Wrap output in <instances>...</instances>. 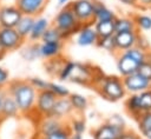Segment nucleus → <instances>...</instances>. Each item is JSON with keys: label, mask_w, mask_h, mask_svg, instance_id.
Wrapping results in <instances>:
<instances>
[{"label": "nucleus", "mask_w": 151, "mask_h": 139, "mask_svg": "<svg viewBox=\"0 0 151 139\" xmlns=\"http://www.w3.org/2000/svg\"><path fill=\"white\" fill-rule=\"evenodd\" d=\"M67 2H68V0H58V4L60 6H65V5H67Z\"/></svg>", "instance_id": "obj_46"}, {"label": "nucleus", "mask_w": 151, "mask_h": 139, "mask_svg": "<svg viewBox=\"0 0 151 139\" xmlns=\"http://www.w3.org/2000/svg\"><path fill=\"white\" fill-rule=\"evenodd\" d=\"M68 128L71 131V133H79V134H83L86 130V124H85V120L83 118H79V119H72L71 120V124L68 125Z\"/></svg>", "instance_id": "obj_34"}, {"label": "nucleus", "mask_w": 151, "mask_h": 139, "mask_svg": "<svg viewBox=\"0 0 151 139\" xmlns=\"http://www.w3.org/2000/svg\"><path fill=\"white\" fill-rule=\"evenodd\" d=\"M19 113L20 112H19L15 100L13 99V97L11 94L6 93V95L2 100L1 108H0V117L1 118H13V117H17Z\"/></svg>", "instance_id": "obj_18"}, {"label": "nucleus", "mask_w": 151, "mask_h": 139, "mask_svg": "<svg viewBox=\"0 0 151 139\" xmlns=\"http://www.w3.org/2000/svg\"><path fill=\"white\" fill-rule=\"evenodd\" d=\"M130 31H137L133 19H130V18H116L114 19V34L122 33V32H130Z\"/></svg>", "instance_id": "obj_23"}, {"label": "nucleus", "mask_w": 151, "mask_h": 139, "mask_svg": "<svg viewBox=\"0 0 151 139\" xmlns=\"http://www.w3.org/2000/svg\"><path fill=\"white\" fill-rule=\"evenodd\" d=\"M40 40H42V42H55V41H63L64 37L54 26H50L44 32Z\"/></svg>", "instance_id": "obj_26"}, {"label": "nucleus", "mask_w": 151, "mask_h": 139, "mask_svg": "<svg viewBox=\"0 0 151 139\" xmlns=\"http://www.w3.org/2000/svg\"><path fill=\"white\" fill-rule=\"evenodd\" d=\"M125 131L124 126L112 124V123H106L100 125L97 130L93 132V138L94 139H119L122 133Z\"/></svg>", "instance_id": "obj_11"}, {"label": "nucleus", "mask_w": 151, "mask_h": 139, "mask_svg": "<svg viewBox=\"0 0 151 139\" xmlns=\"http://www.w3.org/2000/svg\"><path fill=\"white\" fill-rule=\"evenodd\" d=\"M8 79H9V73L4 67H0V87H2L5 84H7Z\"/></svg>", "instance_id": "obj_39"}, {"label": "nucleus", "mask_w": 151, "mask_h": 139, "mask_svg": "<svg viewBox=\"0 0 151 139\" xmlns=\"http://www.w3.org/2000/svg\"><path fill=\"white\" fill-rule=\"evenodd\" d=\"M39 46L38 44H31L28 46H26L22 51H21V55L25 60H28V61H33L38 58H41L40 55V51H39Z\"/></svg>", "instance_id": "obj_28"}, {"label": "nucleus", "mask_w": 151, "mask_h": 139, "mask_svg": "<svg viewBox=\"0 0 151 139\" xmlns=\"http://www.w3.org/2000/svg\"><path fill=\"white\" fill-rule=\"evenodd\" d=\"M126 54H129L134 61H137L139 65L140 64H143V62H145V61H147V55H149V52L147 51H144V49H142V48H139V47H137V46H133V47H131V48H129V49H126V51H124Z\"/></svg>", "instance_id": "obj_27"}, {"label": "nucleus", "mask_w": 151, "mask_h": 139, "mask_svg": "<svg viewBox=\"0 0 151 139\" xmlns=\"http://www.w3.org/2000/svg\"><path fill=\"white\" fill-rule=\"evenodd\" d=\"M61 48H63V42L61 41L42 42L39 46L41 58H46V59H52V58L59 57V54L61 52Z\"/></svg>", "instance_id": "obj_19"}, {"label": "nucleus", "mask_w": 151, "mask_h": 139, "mask_svg": "<svg viewBox=\"0 0 151 139\" xmlns=\"http://www.w3.org/2000/svg\"><path fill=\"white\" fill-rule=\"evenodd\" d=\"M139 137L133 133V132H130V131H124L122 133V135L119 137V139H138Z\"/></svg>", "instance_id": "obj_40"}, {"label": "nucleus", "mask_w": 151, "mask_h": 139, "mask_svg": "<svg viewBox=\"0 0 151 139\" xmlns=\"http://www.w3.org/2000/svg\"><path fill=\"white\" fill-rule=\"evenodd\" d=\"M24 44V39L19 35L15 28L0 27V45L6 52L18 49Z\"/></svg>", "instance_id": "obj_6"}, {"label": "nucleus", "mask_w": 151, "mask_h": 139, "mask_svg": "<svg viewBox=\"0 0 151 139\" xmlns=\"http://www.w3.org/2000/svg\"><path fill=\"white\" fill-rule=\"evenodd\" d=\"M39 139H47V138H46V137H40Z\"/></svg>", "instance_id": "obj_48"}, {"label": "nucleus", "mask_w": 151, "mask_h": 139, "mask_svg": "<svg viewBox=\"0 0 151 139\" xmlns=\"http://www.w3.org/2000/svg\"><path fill=\"white\" fill-rule=\"evenodd\" d=\"M73 14L76 15L80 26L93 25L94 24V14L92 0H74L68 4Z\"/></svg>", "instance_id": "obj_4"}, {"label": "nucleus", "mask_w": 151, "mask_h": 139, "mask_svg": "<svg viewBox=\"0 0 151 139\" xmlns=\"http://www.w3.org/2000/svg\"><path fill=\"white\" fill-rule=\"evenodd\" d=\"M93 28L98 38H105L114 34V20L112 21H96Z\"/></svg>", "instance_id": "obj_22"}, {"label": "nucleus", "mask_w": 151, "mask_h": 139, "mask_svg": "<svg viewBox=\"0 0 151 139\" xmlns=\"http://www.w3.org/2000/svg\"><path fill=\"white\" fill-rule=\"evenodd\" d=\"M70 135H71V131L68 128V125H66L60 130L48 134L46 138L47 139H70Z\"/></svg>", "instance_id": "obj_36"}, {"label": "nucleus", "mask_w": 151, "mask_h": 139, "mask_svg": "<svg viewBox=\"0 0 151 139\" xmlns=\"http://www.w3.org/2000/svg\"><path fill=\"white\" fill-rule=\"evenodd\" d=\"M22 14L15 6H4L0 8V27L14 28Z\"/></svg>", "instance_id": "obj_10"}, {"label": "nucleus", "mask_w": 151, "mask_h": 139, "mask_svg": "<svg viewBox=\"0 0 151 139\" xmlns=\"http://www.w3.org/2000/svg\"><path fill=\"white\" fill-rule=\"evenodd\" d=\"M92 84L96 85L99 94L104 97L107 100L111 101H117L120 100L125 95V88L123 85L122 79L114 75L105 77L104 74H100L99 78L94 77Z\"/></svg>", "instance_id": "obj_2"}, {"label": "nucleus", "mask_w": 151, "mask_h": 139, "mask_svg": "<svg viewBox=\"0 0 151 139\" xmlns=\"http://www.w3.org/2000/svg\"><path fill=\"white\" fill-rule=\"evenodd\" d=\"M50 27V21L47 18H44V16H39V18H35L34 19V22H33V27L31 29V33L28 35V38L32 40V41H37L39 39H41L44 32Z\"/></svg>", "instance_id": "obj_20"}, {"label": "nucleus", "mask_w": 151, "mask_h": 139, "mask_svg": "<svg viewBox=\"0 0 151 139\" xmlns=\"http://www.w3.org/2000/svg\"><path fill=\"white\" fill-rule=\"evenodd\" d=\"M134 24H136V27L138 28H142V29H151V16H147V15H137L134 19H133Z\"/></svg>", "instance_id": "obj_35"}, {"label": "nucleus", "mask_w": 151, "mask_h": 139, "mask_svg": "<svg viewBox=\"0 0 151 139\" xmlns=\"http://www.w3.org/2000/svg\"><path fill=\"white\" fill-rule=\"evenodd\" d=\"M125 106H126V110L129 111V113L132 114L136 119L142 114V110H140V106H139L138 93H132V95L130 98H127V100L125 101Z\"/></svg>", "instance_id": "obj_25"}, {"label": "nucleus", "mask_w": 151, "mask_h": 139, "mask_svg": "<svg viewBox=\"0 0 151 139\" xmlns=\"http://www.w3.org/2000/svg\"><path fill=\"white\" fill-rule=\"evenodd\" d=\"M65 125L61 121V119H57L54 117H44L39 125V132L41 137H47L48 134L60 130Z\"/></svg>", "instance_id": "obj_16"}, {"label": "nucleus", "mask_w": 151, "mask_h": 139, "mask_svg": "<svg viewBox=\"0 0 151 139\" xmlns=\"http://www.w3.org/2000/svg\"><path fill=\"white\" fill-rule=\"evenodd\" d=\"M32 86L33 88H35L37 92H40V91H44V90H48V81L41 79V78H29L27 80Z\"/></svg>", "instance_id": "obj_37"}, {"label": "nucleus", "mask_w": 151, "mask_h": 139, "mask_svg": "<svg viewBox=\"0 0 151 139\" xmlns=\"http://www.w3.org/2000/svg\"><path fill=\"white\" fill-rule=\"evenodd\" d=\"M96 45H97L99 48H103V49L109 51V52H114V51H117V48H116V42H114V34H113V35H110V37H105V38H98Z\"/></svg>", "instance_id": "obj_30"}, {"label": "nucleus", "mask_w": 151, "mask_h": 139, "mask_svg": "<svg viewBox=\"0 0 151 139\" xmlns=\"http://www.w3.org/2000/svg\"><path fill=\"white\" fill-rule=\"evenodd\" d=\"M93 6V14H94V22L96 21H112L116 19L114 13L109 9L101 1L92 0Z\"/></svg>", "instance_id": "obj_17"}, {"label": "nucleus", "mask_w": 151, "mask_h": 139, "mask_svg": "<svg viewBox=\"0 0 151 139\" xmlns=\"http://www.w3.org/2000/svg\"><path fill=\"white\" fill-rule=\"evenodd\" d=\"M137 120H138V127H139L142 133L151 130V111L143 112L137 118Z\"/></svg>", "instance_id": "obj_31"}, {"label": "nucleus", "mask_w": 151, "mask_h": 139, "mask_svg": "<svg viewBox=\"0 0 151 139\" xmlns=\"http://www.w3.org/2000/svg\"><path fill=\"white\" fill-rule=\"evenodd\" d=\"M137 31H130V32H122L114 34V42L117 51H126L133 46H136L137 41Z\"/></svg>", "instance_id": "obj_12"}, {"label": "nucleus", "mask_w": 151, "mask_h": 139, "mask_svg": "<svg viewBox=\"0 0 151 139\" xmlns=\"http://www.w3.org/2000/svg\"><path fill=\"white\" fill-rule=\"evenodd\" d=\"M48 0H17L15 7L22 15H29L37 18L46 7Z\"/></svg>", "instance_id": "obj_9"}, {"label": "nucleus", "mask_w": 151, "mask_h": 139, "mask_svg": "<svg viewBox=\"0 0 151 139\" xmlns=\"http://www.w3.org/2000/svg\"><path fill=\"white\" fill-rule=\"evenodd\" d=\"M70 139H83V134H79V133H71Z\"/></svg>", "instance_id": "obj_43"}, {"label": "nucleus", "mask_w": 151, "mask_h": 139, "mask_svg": "<svg viewBox=\"0 0 151 139\" xmlns=\"http://www.w3.org/2000/svg\"><path fill=\"white\" fill-rule=\"evenodd\" d=\"M138 98H139V106H140L142 113L146 111H151V88L139 92Z\"/></svg>", "instance_id": "obj_29"}, {"label": "nucleus", "mask_w": 151, "mask_h": 139, "mask_svg": "<svg viewBox=\"0 0 151 139\" xmlns=\"http://www.w3.org/2000/svg\"><path fill=\"white\" fill-rule=\"evenodd\" d=\"M34 16H29V15H22L21 19L19 20V22L17 24V26L14 27L15 31L19 33V35L25 40L26 38H28L31 29L33 27V22H34Z\"/></svg>", "instance_id": "obj_21"}, {"label": "nucleus", "mask_w": 151, "mask_h": 139, "mask_svg": "<svg viewBox=\"0 0 151 139\" xmlns=\"http://www.w3.org/2000/svg\"><path fill=\"white\" fill-rule=\"evenodd\" d=\"M68 99H70V102L72 105L73 111H77V112H80L81 113L88 106V100L83 94H79V93H70Z\"/></svg>", "instance_id": "obj_24"}, {"label": "nucleus", "mask_w": 151, "mask_h": 139, "mask_svg": "<svg viewBox=\"0 0 151 139\" xmlns=\"http://www.w3.org/2000/svg\"><path fill=\"white\" fill-rule=\"evenodd\" d=\"M93 78H94L93 70H91L87 65L74 62V66L71 71L68 80L80 85H88V84H92Z\"/></svg>", "instance_id": "obj_8"}, {"label": "nucleus", "mask_w": 151, "mask_h": 139, "mask_svg": "<svg viewBox=\"0 0 151 139\" xmlns=\"http://www.w3.org/2000/svg\"><path fill=\"white\" fill-rule=\"evenodd\" d=\"M134 5H137L138 7H142V8H149V7H151V0H136Z\"/></svg>", "instance_id": "obj_41"}, {"label": "nucleus", "mask_w": 151, "mask_h": 139, "mask_svg": "<svg viewBox=\"0 0 151 139\" xmlns=\"http://www.w3.org/2000/svg\"><path fill=\"white\" fill-rule=\"evenodd\" d=\"M64 62L65 61H60V59L58 57L57 58H52L45 64V68H46L48 74H51V75H55L57 74L58 75V73H59L61 66L64 65Z\"/></svg>", "instance_id": "obj_32"}, {"label": "nucleus", "mask_w": 151, "mask_h": 139, "mask_svg": "<svg viewBox=\"0 0 151 139\" xmlns=\"http://www.w3.org/2000/svg\"><path fill=\"white\" fill-rule=\"evenodd\" d=\"M77 33H78V35H77V44L79 46L96 45V42L98 40L97 33H96V31H94L92 25L81 26Z\"/></svg>", "instance_id": "obj_13"}, {"label": "nucleus", "mask_w": 151, "mask_h": 139, "mask_svg": "<svg viewBox=\"0 0 151 139\" xmlns=\"http://www.w3.org/2000/svg\"><path fill=\"white\" fill-rule=\"evenodd\" d=\"M146 139H151V130H149V131H146V132H144V133H142Z\"/></svg>", "instance_id": "obj_45"}, {"label": "nucleus", "mask_w": 151, "mask_h": 139, "mask_svg": "<svg viewBox=\"0 0 151 139\" xmlns=\"http://www.w3.org/2000/svg\"><path fill=\"white\" fill-rule=\"evenodd\" d=\"M122 81H123L125 91L130 93H139V92L151 88V81L145 79L137 72L133 74L126 75V77H123Z\"/></svg>", "instance_id": "obj_7"}, {"label": "nucleus", "mask_w": 151, "mask_h": 139, "mask_svg": "<svg viewBox=\"0 0 151 139\" xmlns=\"http://www.w3.org/2000/svg\"><path fill=\"white\" fill-rule=\"evenodd\" d=\"M48 90L57 97V98H67L70 95V91L64 85L57 82H48Z\"/></svg>", "instance_id": "obj_33"}, {"label": "nucleus", "mask_w": 151, "mask_h": 139, "mask_svg": "<svg viewBox=\"0 0 151 139\" xmlns=\"http://www.w3.org/2000/svg\"><path fill=\"white\" fill-rule=\"evenodd\" d=\"M138 139H142V138H138Z\"/></svg>", "instance_id": "obj_49"}, {"label": "nucleus", "mask_w": 151, "mask_h": 139, "mask_svg": "<svg viewBox=\"0 0 151 139\" xmlns=\"http://www.w3.org/2000/svg\"><path fill=\"white\" fill-rule=\"evenodd\" d=\"M5 54H6V51H5V49L2 48V46L0 45V59H1V58H2Z\"/></svg>", "instance_id": "obj_47"}, {"label": "nucleus", "mask_w": 151, "mask_h": 139, "mask_svg": "<svg viewBox=\"0 0 151 139\" xmlns=\"http://www.w3.org/2000/svg\"><path fill=\"white\" fill-rule=\"evenodd\" d=\"M64 37V39L68 38L70 35L77 33L79 31V28L81 27L80 24L78 22L76 15L73 14L70 5H65L59 13L54 16L53 19V25Z\"/></svg>", "instance_id": "obj_3"}, {"label": "nucleus", "mask_w": 151, "mask_h": 139, "mask_svg": "<svg viewBox=\"0 0 151 139\" xmlns=\"http://www.w3.org/2000/svg\"><path fill=\"white\" fill-rule=\"evenodd\" d=\"M58 98L50 91V90H44L38 92L37 94V100H35V106H34V111L44 117H50L52 108L54 106V102Z\"/></svg>", "instance_id": "obj_5"}, {"label": "nucleus", "mask_w": 151, "mask_h": 139, "mask_svg": "<svg viewBox=\"0 0 151 139\" xmlns=\"http://www.w3.org/2000/svg\"><path fill=\"white\" fill-rule=\"evenodd\" d=\"M72 111H73V108H72L68 97L67 98H58L54 102V106L52 108L50 117H54L57 119H63V118L70 115Z\"/></svg>", "instance_id": "obj_15"}, {"label": "nucleus", "mask_w": 151, "mask_h": 139, "mask_svg": "<svg viewBox=\"0 0 151 139\" xmlns=\"http://www.w3.org/2000/svg\"><path fill=\"white\" fill-rule=\"evenodd\" d=\"M6 91H4L1 87H0V108H1V105H2V100H4V98H5V95H6Z\"/></svg>", "instance_id": "obj_42"}, {"label": "nucleus", "mask_w": 151, "mask_h": 139, "mask_svg": "<svg viewBox=\"0 0 151 139\" xmlns=\"http://www.w3.org/2000/svg\"><path fill=\"white\" fill-rule=\"evenodd\" d=\"M137 73L151 81V61H145L140 64L137 68Z\"/></svg>", "instance_id": "obj_38"}, {"label": "nucleus", "mask_w": 151, "mask_h": 139, "mask_svg": "<svg viewBox=\"0 0 151 139\" xmlns=\"http://www.w3.org/2000/svg\"><path fill=\"white\" fill-rule=\"evenodd\" d=\"M138 66H139V64H138L137 61H134V60H133L129 54H126L125 52L118 57L117 68H118L119 73H120L123 77H126V75H130V74L136 73Z\"/></svg>", "instance_id": "obj_14"}, {"label": "nucleus", "mask_w": 151, "mask_h": 139, "mask_svg": "<svg viewBox=\"0 0 151 139\" xmlns=\"http://www.w3.org/2000/svg\"><path fill=\"white\" fill-rule=\"evenodd\" d=\"M122 4H125V5H134L136 0H119Z\"/></svg>", "instance_id": "obj_44"}, {"label": "nucleus", "mask_w": 151, "mask_h": 139, "mask_svg": "<svg viewBox=\"0 0 151 139\" xmlns=\"http://www.w3.org/2000/svg\"><path fill=\"white\" fill-rule=\"evenodd\" d=\"M15 100L19 112L22 114H28L34 111L35 100L38 92L27 80H13L9 82L6 91Z\"/></svg>", "instance_id": "obj_1"}]
</instances>
